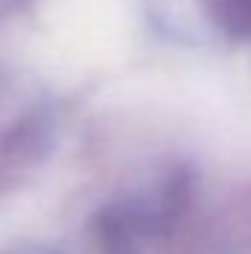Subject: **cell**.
Returning <instances> with one entry per match:
<instances>
[{"label":"cell","instance_id":"obj_1","mask_svg":"<svg viewBox=\"0 0 251 254\" xmlns=\"http://www.w3.org/2000/svg\"><path fill=\"white\" fill-rule=\"evenodd\" d=\"M210 6L225 30L251 36V0H210Z\"/></svg>","mask_w":251,"mask_h":254}]
</instances>
